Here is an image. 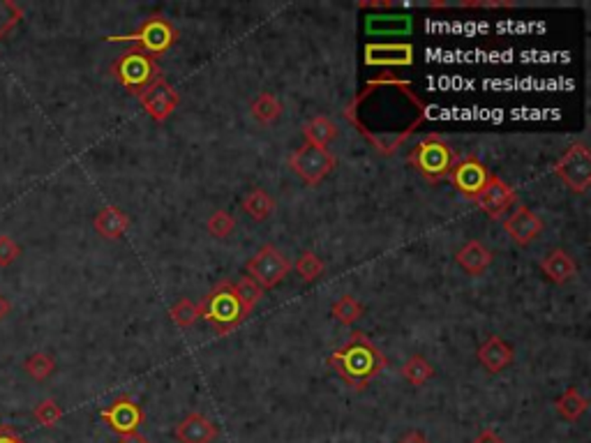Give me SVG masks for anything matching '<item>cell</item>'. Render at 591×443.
Wrapping results in <instances>:
<instances>
[{
  "label": "cell",
  "mask_w": 591,
  "mask_h": 443,
  "mask_svg": "<svg viewBox=\"0 0 591 443\" xmlns=\"http://www.w3.org/2000/svg\"><path fill=\"white\" fill-rule=\"evenodd\" d=\"M328 367L336 369V375L354 391H365V385L386 369V356L365 338V332L356 330L349 342L328 356Z\"/></svg>",
  "instance_id": "1"
},
{
  "label": "cell",
  "mask_w": 591,
  "mask_h": 443,
  "mask_svg": "<svg viewBox=\"0 0 591 443\" xmlns=\"http://www.w3.org/2000/svg\"><path fill=\"white\" fill-rule=\"evenodd\" d=\"M201 307V317L206 319L219 335H227L240 323L246 321L250 312L243 307L238 294L234 289V282H219L210 294L199 303Z\"/></svg>",
  "instance_id": "2"
},
{
  "label": "cell",
  "mask_w": 591,
  "mask_h": 443,
  "mask_svg": "<svg viewBox=\"0 0 591 443\" xmlns=\"http://www.w3.org/2000/svg\"><path fill=\"white\" fill-rule=\"evenodd\" d=\"M112 77L123 86L132 95H141L153 81L160 79V65L153 56L144 53L141 49L132 47L113 60L112 65Z\"/></svg>",
  "instance_id": "3"
},
{
  "label": "cell",
  "mask_w": 591,
  "mask_h": 443,
  "mask_svg": "<svg viewBox=\"0 0 591 443\" xmlns=\"http://www.w3.org/2000/svg\"><path fill=\"white\" fill-rule=\"evenodd\" d=\"M178 37H181V32H178V28L174 26L169 19H165V16L160 14H153L148 16L137 31L130 32V35H112L107 37V40L109 42L134 44V47L141 49V51L148 53V56H153V59L157 60L178 42Z\"/></svg>",
  "instance_id": "4"
},
{
  "label": "cell",
  "mask_w": 591,
  "mask_h": 443,
  "mask_svg": "<svg viewBox=\"0 0 591 443\" xmlns=\"http://www.w3.org/2000/svg\"><path fill=\"white\" fill-rule=\"evenodd\" d=\"M409 164L427 183H439L455 167V153L439 134H427L409 153Z\"/></svg>",
  "instance_id": "5"
},
{
  "label": "cell",
  "mask_w": 591,
  "mask_h": 443,
  "mask_svg": "<svg viewBox=\"0 0 591 443\" xmlns=\"http://www.w3.org/2000/svg\"><path fill=\"white\" fill-rule=\"evenodd\" d=\"M554 174L564 180L573 194H585L591 187V153L585 143H573V146L557 159Z\"/></svg>",
  "instance_id": "6"
},
{
  "label": "cell",
  "mask_w": 591,
  "mask_h": 443,
  "mask_svg": "<svg viewBox=\"0 0 591 443\" xmlns=\"http://www.w3.org/2000/svg\"><path fill=\"white\" fill-rule=\"evenodd\" d=\"M289 167L305 185L309 187H317L330 171L337 167L336 155L328 153L326 148H315V146H300L296 153L289 158Z\"/></svg>",
  "instance_id": "7"
},
{
  "label": "cell",
  "mask_w": 591,
  "mask_h": 443,
  "mask_svg": "<svg viewBox=\"0 0 591 443\" xmlns=\"http://www.w3.org/2000/svg\"><path fill=\"white\" fill-rule=\"evenodd\" d=\"M246 270L247 277L266 291L277 286L287 277L289 270H291V264H289V258L284 257L280 249L273 248V245H266V248L259 249V252L247 261Z\"/></svg>",
  "instance_id": "8"
},
{
  "label": "cell",
  "mask_w": 591,
  "mask_h": 443,
  "mask_svg": "<svg viewBox=\"0 0 591 443\" xmlns=\"http://www.w3.org/2000/svg\"><path fill=\"white\" fill-rule=\"evenodd\" d=\"M490 169H488L479 158L469 155V158L455 162L448 178H451V183L455 185V190H458L460 194L467 196L469 201H476L483 194L488 183H490Z\"/></svg>",
  "instance_id": "9"
},
{
  "label": "cell",
  "mask_w": 591,
  "mask_h": 443,
  "mask_svg": "<svg viewBox=\"0 0 591 443\" xmlns=\"http://www.w3.org/2000/svg\"><path fill=\"white\" fill-rule=\"evenodd\" d=\"M100 418L107 422L118 437H125V434L139 432L141 422H144V411H141V406H139L132 397L121 395L116 397L112 404L102 409Z\"/></svg>",
  "instance_id": "10"
},
{
  "label": "cell",
  "mask_w": 591,
  "mask_h": 443,
  "mask_svg": "<svg viewBox=\"0 0 591 443\" xmlns=\"http://www.w3.org/2000/svg\"><path fill=\"white\" fill-rule=\"evenodd\" d=\"M139 102H141L144 111L155 122H165L166 118L176 111V106L181 104V95H178V90L174 88L169 81L160 77V79L153 81V84L139 95Z\"/></svg>",
  "instance_id": "11"
},
{
  "label": "cell",
  "mask_w": 591,
  "mask_h": 443,
  "mask_svg": "<svg viewBox=\"0 0 591 443\" xmlns=\"http://www.w3.org/2000/svg\"><path fill=\"white\" fill-rule=\"evenodd\" d=\"M517 201L515 190L506 180H501L499 176H490V183L483 190V194L474 201L476 206L485 212L492 220H499V217L506 215L511 211V206Z\"/></svg>",
  "instance_id": "12"
},
{
  "label": "cell",
  "mask_w": 591,
  "mask_h": 443,
  "mask_svg": "<svg viewBox=\"0 0 591 443\" xmlns=\"http://www.w3.org/2000/svg\"><path fill=\"white\" fill-rule=\"evenodd\" d=\"M504 229H506L508 236H511L520 248H524V245H529L532 240H536V238L543 233L545 222L541 220L532 208L517 206L515 211L506 217Z\"/></svg>",
  "instance_id": "13"
},
{
  "label": "cell",
  "mask_w": 591,
  "mask_h": 443,
  "mask_svg": "<svg viewBox=\"0 0 591 443\" xmlns=\"http://www.w3.org/2000/svg\"><path fill=\"white\" fill-rule=\"evenodd\" d=\"M365 63L377 65V68L411 65L414 63V47L411 44H368Z\"/></svg>",
  "instance_id": "14"
},
{
  "label": "cell",
  "mask_w": 591,
  "mask_h": 443,
  "mask_svg": "<svg viewBox=\"0 0 591 443\" xmlns=\"http://www.w3.org/2000/svg\"><path fill=\"white\" fill-rule=\"evenodd\" d=\"M479 363L483 365L490 375H497L501 369H506L508 365L513 363L515 358V351L508 342L499 338V335H490V338L485 339V344L479 347Z\"/></svg>",
  "instance_id": "15"
},
{
  "label": "cell",
  "mask_w": 591,
  "mask_h": 443,
  "mask_svg": "<svg viewBox=\"0 0 591 443\" xmlns=\"http://www.w3.org/2000/svg\"><path fill=\"white\" fill-rule=\"evenodd\" d=\"M178 443H210L218 437V425L201 413H190L176 425Z\"/></svg>",
  "instance_id": "16"
},
{
  "label": "cell",
  "mask_w": 591,
  "mask_h": 443,
  "mask_svg": "<svg viewBox=\"0 0 591 443\" xmlns=\"http://www.w3.org/2000/svg\"><path fill=\"white\" fill-rule=\"evenodd\" d=\"M541 270L554 285H566L578 275L576 258L570 257L566 249H550L543 258H541Z\"/></svg>",
  "instance_id": "17"
},
{
  "label": "cell",
  "mask_w": 591,
  "mask_h": 443,
  "mask_svg": "<svg viewBox=\"0 0 591 443\" xmlns=\"http://www.w3.org/2000/svg\"><path fill=\"white\" fill-rule=\"evenodd\" d=\"M455 261H458V266L464 273L479 277V275H483L485 270L490 268L492 261H495V254L485 248L480 240H469V243L462 245V249L455 254Z\"/></svg>",
  "instance_id": "18"
},
{
  "label": "cell",
  "mask_w": 591,
  "mask_h": 443,
  "mask_svg": "<svg viewBox=\"0 0 591 443\" xmlns=\"http://www.w3.org/2000/svg\"><path fill=\"white\" fill-rule=\"evenodd\" d=\"M95 231L107 240H116L130 229V217L118 206H104L95 215Z\"/></svg>",
  "instance_id": "19"
},
{
  "label": "cell",
  "mask_w": 591,
  "mask_h": 443,
  "mask_svg": "<svg viewBox=\"0 0 591 443\" xmlns=\"http://www.w3.org/2000/svg\"><path fill=\"white\" fill-rule=\"evenodd\" d=\"M337 134H340L337 125L326 116H315L303 125V137L308 146L326 148L333 139H337Z\"/></svg>",
  "instance_id": "20"
},
{
  "label": "cell",
  "mask_w": 591,
  "mask_h": 443,
  "mask_svg": "<svg viewBox=\"0 0 591 443\" xmlns=\"http://www.w3.org/2000/svg\"><path fill=\"white\" fill-rule=\"evenodd\" d=\"M587 406H589V400L585 395H580L578 388H569L560 400L554 402V409L560 413L564 420L569 422H578L582 416H585Z\"/></svg>",
  "instance_id": "21"
},
{
  "label": "cell",
  "mask_w": 591,
  "mask_h": 443,
  "mask_svg": "<svg viewBox=\"0 0 591 443\" xmlns=\"http://www.w3.org/2000/svg\"><path fill=\"white\" fill-rule=\"evenodd\" d=\"M273 208H275V199H273L266 190H262V187H255V190H250L246 194V199H243V211H246L247 215L256 222L268 220V215L273 212Z\"/></svg>",
  "instance_id": "22"
},
{
  "label": "cell",
  "mask_w": 591,
  "mask_h": 443,
  "mask_svg": "<svg viewBox=\"0 0 591 443\" xmlns=\"http://www.w3.org/2000/svg\"><path fill=\"white\" fill-rule=\"evenodd\" d=\"M282 109H284L282 102L277 100L273 93H262V95L256 97L250 106L252 118H255L256 122H262V125H271V122H275L277 118L282 116Z\"/></svg>",
  "instance_id": "23"
},
{
  "label": "cell",
  "mask_w": 591,
  "mask_h": 443,
  "mask_svg": "<svg viewBox=\"0 0 591 443\" xmlns=\"http://www.w3.org/2000/svg\"><path fill=\"white\" fill-rule=\"evenodd\" d=\"M402 376L409 381L411 385H423L425 381H430L434 376V365L430 360H425L423 356H411L409 360L402 367Z\"/></svg>",
  "instance_id": "24"
},
{
  "label": "cell",
  "mask_w": 591,
  "mask_h": 443,
  "mask_svg": "<svg viewBox=\"0 0 591 443\" xmlns=\"http://www.w3.org/2000/svg\"><path fill=\"white\" fill-rule=\"evenodd\" d=\"M330 314H333L340 323H345V326H352V323H356L358 319L365 314V307H363L354 295H342L340 301L333 303Z\"/></svg>",
  "instance_id": "25"
},
{
  "label": "cell",
  "mask_w": 591,
  "mask_h": 443,
  "mask_svg": "<svg viewBox=\"0 0 591 443\" xmlns=\"http://www.w3.org/2000/svg\"><path fill=\"white\" fill-rule=\"evenodd\" d=\"M23 367L35 381H47L56 372V360L54 356L44 354V351H35V354L28 356Z\"/></svg>",
  "instance_id": "26"
},
{
  "label": "cell",
  "mask_w": 591,
  "mask_h": 443,
  "mask_svg": "<svg viewBox=\"0 0 591 443\" xmlns=\"http://www.w3.org/2000/svg\"><path fill=\"white\" fill-rule=\"evenodd\" d=\"M169 317L178 328H193L194 323H197V319L201 317V307L190 301V298H181V301L169 310Z\"/></svg>",
  "instance_id": "27"
},
{
  "label": "cell",
  "mask_w": 591,
  "mask_h": 443,
  "mask_svg": "<svg viewBox=\"0 0 591 443\" xmlns=\"http://www.w3.org/2000/svg\"><path fill=\"white\" fill-rule=\"evenodd\" d=\"M206 229L213 238H219V240H224V238H229L231 233H234L236 217L231 215V212H227V211H215L213 215L208 217Z\"/></svg>",
  "instance_id": "28"
},
{
  "label": "cell",
  "mask_w": 591,
  "mask_h": 443,
  "mask_svg": "<svg viewBox=\"0 0 591 443\" xmlns=\"http://www.w3.org/2000/svg\"><path fill=\"white\" fill-rule=\"evenodd\" d=\"M296 270H299V275L305 282H315L317 277L324 275L326 264L324 258L317 257L315 252H303L299 257V261H296Z\"/></svg>",
  "instance_id": "29"
},
{
  "label": "cell",
  "mask_w": 591,
  "mask_h": 443,
  "mask_svg": "<svg viewBox=\"0 0 591 443\" xmlns=\"http://www.w3.org/2000/svg\"><path fill=\"white\" fill-rule=\"evenodd\" d=\"M32 418L42 425V428H56L63 418V409L56 400H42L35 409H32Z\"/></svg>",
  "instance_id": "30"
},
{
  "label": "cell",
  "mask_w": 591,
  "mask_h": 443,
  "mask_svg": "<svg viewBox=\"0 0 591 443\" xmlns=\"http://www.w3.org/2000/svg\"><path fill=\"white\" fill-rule=\"evenodd\" d=\"M23 19V10L16 5L14 0H0V40L10 31L19 26Z\"/></svg>",
  "instance_id": "31"
},
{
  "label": "cell",
  "mask_w": 591,
  "mask_h": 443,
  "mask_svg": "<svg viewBox=\"0 0 591 443\" xmlns=\"http://www.w3.org/2000/svg\"><path fill=\"white\" fill-rule=\"evenodd\" d=\"M236 294H238L240 303H243V307H246L247 312L255 310V305L264 298V289L256 282H252L250 277H243V280L238 282V285H234Z\"/></svg>",
  "instance_id": "32"
},
{
  "label": "cell",
  "mask_w": 591,
  "mask_h": 443,
  "mask_svg": "<svg viewBox=\"0 0 591 443\" xmlns=\"http://www.w3.org/2000/svg\"><path fill=\"white\" fill-rule=\"evenodd\" d=\"M19 257H22V245L16 243L14 238L3 233V236H0V268L14 264Z\"/></svg>",
  "instance_id": "33"
},
{
  "label": "cell",
  "mask_w": 591,
  "mask_h": 443,
  "mask_svg": "<svg viewBox=\"0 0 591 443\" xmlns=\"http://www.w3.org/2000/svg\"><path fill=\"white\" fill-rule=\"evenodd\" d=\"M0 443H28L12 425H0Z\"/></svg>",
  "instance_id": "34"
},
{
  "label": "cell",
  "mask_w": 591,
  "mask_h": 443,
  "mask_svg": "<svg viewBox=\"0 0 591 443\" xmlns=\"http://www.w3.org/2000/svg\"><path fill=\"white\" fill-rule=\"evenodd\" d=\"M471 443H506V441H504L495 429H483V432H480Z\"/></svg>",
  "instance_id": "35"
},
{
  "label": "cell",
  "mask_w": 591,
  "mask_h": 443,
  "mask_svg": "<svg viewBox=\"0 0 591 443\" xmlns=\"http://www.w3.org/2000/svg\"><path fill=\"white\" fill-rule=\"evenodd\" d=\"M398 443H430V441H427V437H423L421 432H416V429H414V432L405 434V437L399 438Z\"/></svg>",
  "instance_id": "36"
},
{
  "label": "cell",
  "mask_w": 591,
  "mask_h": 443,
  "mask_svg": "<svg viewBox=\"0 0 591 443\" xmlns=\"http://www.w3.org/2000/svg\"><path fill=\"white\" fill-rule=\"evenodd\" d=\"M118 443H150V441L144 437V434L132 432V434H125V437H118Z\"/></svg>",
  "instance_id": "37"
},
{
  "label": "cell",
  "mask_w": 591,
  "mask_h": 443,
  "mask_svg": "<svg viewBox=\"0 0 591 443\" xmlns=\"http://www.w3.org/2000/svg\"><path fill=\"white\" fill-rule=\"evenodd\" d=\"M10 310H12V303L7 301L5 295L0 294V321H3V319H5L7 314H10Z\"/></svg>",
  "instance_id": "38"
}]
</instances>
